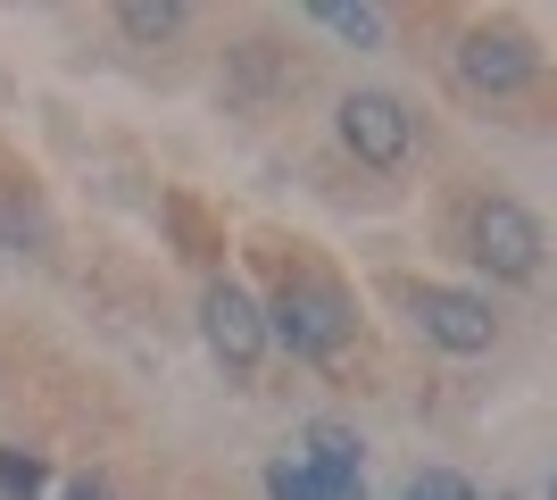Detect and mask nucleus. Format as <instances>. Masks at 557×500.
Here are the masks:
<instances>
[{
    "label": "nucleus",
    "instance_id": "1",
    "mask_svg": "<svg viewBox=\"0 0 557 500\" xmlns=\"http://www.w3.org/2000/svg\"><path fill=\"white\" fill-rule=\"evenodd\" d=\"M349 333H358V317H349V301L325 276H283L275 301H267V342H283L308 367H333L349 351Z\"/></svg>",
    "mask_w": 557,
    "mask_h": 500
},
{
    "label": "nucleus",
    "instance_id": "2",
    "mask_svg": "<svg viewBox=\"0 0 557 500\" xmlns=\"http://www.w3.org/2000/svg\"><path fill=\"white\" fill-rule=\"evenodd\" d=\"M541 217L524 209V200H508V192H491L483 209H474V267H491L499 284H533L541 276Z\"/></svg>",
    "mask_w": 557,
    "mask_h": 500
},
{
    "label": "nucleus",
    "instance_id": "3",
    "mask_svg": "<svg viewBox=\"0 0 557 500\" xmlns=\"http://www.w3.org/2000/svg\"><path fill=\"white\" fill-rule=\"evenodd\" d=\"M408 317H417V333L433 351H449V358H483L491 342H499L491 301L483 292H458V284H417L408 292Z\"/></svg>",
    "mask_w": 557,
    "mask_h": 500
},
{
    "label": "nucleus",
    "instance_id": "4",
    "mask_svg": "<svg viewBox=\"0 0 557 500\" xmlns=\"http://www.w3.org/2000/svg\"><path fill=\"white\" fill-rule=\"evenodd\" d=\"M342 143L358 150L367 167L392 175V167L417 159V109H408L399 93H349L342 100Z\"/></svg>",
    "mask_w": 557,
    "mask_h": 500
},
{
    "label": "nucleus",
    "instance_id": "5",
    "mask_svg": "<svg viewBox=\"0 0 557 500\" xmlns=\"http://www.w3.org/2000/svg\"><path fill=\"white\" fill-rule=\"evenodd\" d=\"M200 333H209V351L225 376H250L258 351H267V301H250V292L233 284H209V301H200Z\"/></svg>",
    "mask_w": 557,
    "mask_h": 500
},
{
    "label": "nucleus",
    "instance_id": "6",
    "mask_svg": "<svg viewBox=\"0 0 557 500\" xmlns=\"http://www.w3.org/2000/svg\"><path fill=\"white\" fill-rule=\"evenodd\" d=\"M541 75V50L516 34V25H474L458 42V84L466 93H483V100H499V93H516V84H533Z\"/></svg>",
    "mask_w": 557,
    "mask_h": 500
},
{
    "label": "nucleus",
    "instance_id": "7",
    "mask_svg": "<svg viewBox=\"0 0 557 500\" xmlns=\"http://www.w3.org/2000/svg\"><path fill=\"white\" fill-rule=\"evenodd\" d=\"M184 25H191L184 0H125V9H116V34H125V42H175Z\"/></svg>",
    "mask_w": 557,
    "mask_h": 500
},
{
    "label": "nucleus",
    "instance_id": "8",
    "mask_svg": "<svg viewBox=\"0 0 557 500\" xmlns=\"http://www.w3.org/2000/svg\"><path fill=\"white\" fill-rule=\"evenodd\" d=\"M308 17L325 34H342V42H383V9H367V0H317Z\"/></svg>",
    "mask_w": 557,
    "mask_h": 500
},
{
    "label": "nucleus",
    "instance_id": "9",
    "mask_svg": "<svg viewBox=\"0 0 557 500\" xmlns=\"http://www.w3.org/2000/svg\"><path fill=\"white\" fill-rule=\"evenodd\" d=\"M42 492H50V459L0 442V500H42Z\"/></svg>",
    "mask_w": 557,
    "mask_h": 500
},
{
    "label": "nucleus",
    "instance_id": "10",
    "mask_svg": "<svg viewBox=\"0 0 557 500\" xmlns=\"http://www.w3.org/2000/svg\"><path fill=\"white\" fill-rule=\"evenodd\" d=\"M0 242H9V251H42L50 242L42 209H34V200H0Z\"/></svg>",
    "mask_w": 557,
    "mask_h": 500
},
{
    "label": "nucleus",
    "instance_id": "11",
    "mask_svg": "<svg viewBox=\"0 0 557 500\" xmlns=\"http://www.w3.org/2000/svg\"><path fill=\"white\" fill-rule=\"evenodd\" d=\"M267 500H325V484L308 476L300 459H275V467H267Z\"/></svg>",
    "mask_w": 557,
    "mask_h": 500
},
{
    "label": "nucleus",
    "instance_id": "12",
    "mask_svg": "<svg viewBox=\"0 0 557 500\" xmlns=\"http://www.w3.org/2000/svg\"><path fill=\"white\" fill-rule=\"evenodd\" d=\"M399 500H474V484L449 476V467H424V476H408V492Z\"/></svg>",
    "mask_w": 557,
    "mask_h": 500
},
{
    "label": "nucleus",
    "instance_id": "13",
    "mask_svg": "<svg viewBox=\"0 0 557 500\" xmlns=\"http://www.w3.org/2000/svg\"><path fill=\"white\" fill-rule=\"evenodd\" d=\"M59 500H116V492H109V484H100V476H75V484H67V492H59Z\"/></svg>",
    "mask_w": 557,
    "mask_h": 500
},
{
    "label": "nucleus",
    "instance_id": "14",
    "mask_svg": "<svg viewBox=\"0 0 557 500\" xmlns=\"http://www.w3.org/2000/svg\"><path fill=\"white\" fill-rule=\"evenodd\" d=\"M549 500H557V484H549Z\"/></svg>",
    "mask_w": 557,
    "mask_h": 500
}]
</instances>
